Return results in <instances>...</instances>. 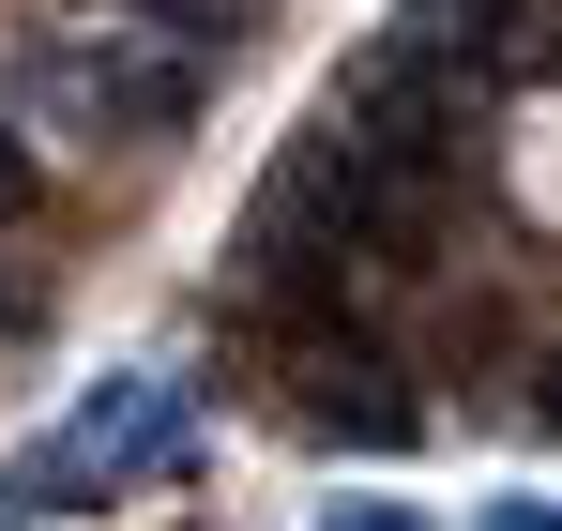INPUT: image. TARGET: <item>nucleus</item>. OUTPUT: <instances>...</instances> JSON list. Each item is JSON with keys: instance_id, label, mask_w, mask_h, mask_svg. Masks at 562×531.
<instances>
[{"instance_id": "nucleus-1", "label": "nucleus", "mask_w": 562, "mask_h": 531, "mask_svg": "<svg viewBox=\"0 0 562 531\" xmlns=\"http://www.w3.org/2000/svg\"><path fill=\"white\" fill-rule=\"evenodd\" d=\"M0 106L15 122H46V137H77V152H168L198 137V106H213V61L168 46V31H15L0 46Z\"/></svg>"}, {"instance_id": "nucleus-2", "label": "nucleus", "mask_w": 562, "mask_h": 531, "mask_svg": "<svg viewBox=\"0 0 562 531\" xmlns=\"http://www.w3.org/2000/svg\"><path fill=\"white\" fill-rule=\"evenodd\" d=\"M289 410L319 426V441H366V455H395V441H426V380L380 350V335H350V319H304V364H289Z\"/></svg>"}, {"instance_id": "nucleus-6", "label": "nucleus", "mask_w": 562, "mask_h": 531, "mask_svg": "<svg viewBox=\"0 0 562 531\" xmlns=\"http://www.w3.org/2000/svg\"><path fill=\"white\" fill-rule=\"evenodd\" d=\"M319 531H426V517H411V501H335Z\"/></svg>"}, {"instance_id": "nucleus-3", "label": "nucleus", "mask_w": 562, "mask_h": 531, "mask_svg": "<svg viewBox=\"0 0 562 531\" xmlns=\"http://www.w3.org/2000/svg\"><path fill=\"white\" fill-rule=\"evenodd\" d=\"M137 31H168V46H198V61H228L244 31H274V0H137Z\"/></svg>"}, {"instance_id": "nucleus-7", "label": "nucleus", "mask_w": 562, "mask_h": 531, "mask_svg": "<svg viewBox=\"0 0 562 531\" xmlns=\"http://www.w3.org/2000/svg\"><path fill=\"white\" fill-rule=\"evenodd\" d=\"M502 531H562V501H502Z\"/></svg>"}, {"instance_id": "nucleus-8", "label": "nucleus", "mask_w": 562, "mask_h": 531, "mask_svg": "<svg viewBox=\"0 0 562 531\" xmlns=\"http://www.w3.org/2000/svg\"><path fill=\"white\" fill-rule=\"evenodd\" d=\"M0 335H31V289H15V273H0Z\"/></svg>"}, {"instance_id": "nucleus-4", "label": "nucleus", "mask_w": 562, "mask_h": 531, "mask_svg": "<svg viewBox=\"0 0 562 531\" xmlns=\"http://www.w3.org/2000/svg\"><path fill=\"white\" fill-rule=\"evenodd\" d=\"M31 228V152H15V122H0V244Z\"/></svg>"}, {"instance_id": "nucleus-5", "label": "nucleus", "mask_w": 562, "mask_h": 531, "mask_svg": "<svg viewBox=\"0 0 562 531\" xmlns=\"http://www.w3.org/2000/svg\"><path fill=\"white\" fill-rule=\"evenodd\" d=\"M517 426H532V441H562V364H532V395H517Z\"/></svg>"}]
</instances>
